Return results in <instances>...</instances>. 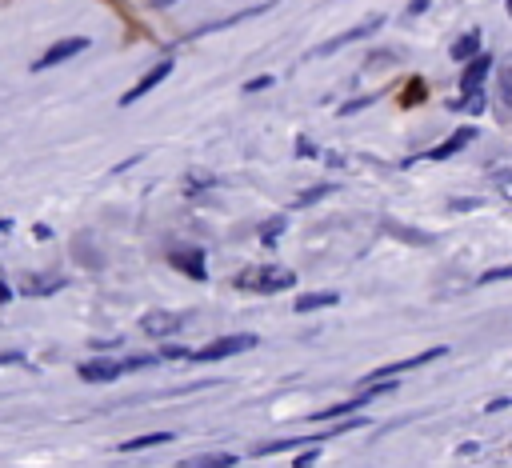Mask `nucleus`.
I'll return each instance as SVG.
<instances>
[{
	"label": "nucleus",
	"mask_w": 512,
	"mask_h": 468,
	"mask_svg": "<svg viewBox=\"0 0 512 468\" xmlns=\"http://www.w3.org/2000/svg\"><path fill=\"white\" fill-rule=\"evenodd\" d=\"M248 348H256V336L240 332V336L212 340L204 348H160V356L164 360H224V356H236V352H248Z\"/></svg>",
	"instance_id": "obj_1"
},
{
	"label": "nucleus",
	"mask_w": 512,
	"mask_h": 468,
	"mask_svg": "<svg viewBox=\"0 0 512 468\" xmlns=\"http://www.w3.org/2000/svg\"><path fill=\"white\" fill-rule=\"evenodd\" d=\"M292 284H296V272L284 264H260V268H244L236 276V288H248V292H280Z\"/></svg>",
	"instance_id": "obj_2"
},
{
	"label": "nucleus",
	"mask_w": 512,
	"mask_h": 468,
	"mask_svg": "<svg viewBox=\"0 0 512 468\" xmlns=\"http://www.w3.org/2000/svg\"><path fill=\"white\" fill-rule=\"evenodd\" d=\"M144 364H152V356H128V360L92 356V360H84L76 372H80V380H88V384H108V380H116L120 372H132V368H144Z\"/></svg>",
	"instance_id": "obj_3"
},
{
	"label": "nucleus",
	"mask_w": 512,
	"mask_h": 468,
	"mask_svg": "<svg viewBox=\"0 0 512 468\" xmlns=\"http://www.w3.org/2000/svg\"><path fill=\"white\" fill-rule=\"evenodd\" d=\"M88 48V40L84 36H68V40H56L40 60H32V72H44V68H52V64H64V60H72V56H80Z\"/></svg>",
	"instance_id": "obj_4"
},
{
	"label": "nucleus",
	"mask_w": 512,
	"mask_h": 468,
	"mask_svg": "<svg viewBox=\"0 0 512 468\" xmlns=\"http://www.w3.org/2000/svg\"><path fill=\"white\" fill-rule=\"evenodd\" d=\"M168 264H172L176 272L192 276V280H204V276H208V268H204V252H200V248H172V252H168Z\"/></svg>",
	"instance_id": "obj_5"
},
{
	"label": "nucleus",
	"mask_w": 512,
	"mask_h": 468,
	"mask_svg": "<svg viewBox=\"0 0 512 468\" xmlns=\"http://www.w3.org/2000/svg\"><path fill=\"white\" fill-rule=\"evenodd\" d=\"M488 72H492V56L476 52V56L464 64V72H460V92H464V96L480 92V84H484V76H488Z\"/></svg>",
	"instance_id": "obj_6"
},
{
	"label": "nucleus",
	"mask_w": 512,
	"mask_h": 468,
	"mask_svg": "<svg viewBox=\"0 0 512 468\" xmlns=\"http://www.w3.org/2000/svg\"><path fill=\"white\" fill-rule=\"evenodd\" d=\"M168 72H172V60H160V64H152V68H148V72H144V76H140V80H136V84H132V88L120 96V104L128 108L132 100H140V96H144V92H152V88H156V84H160Z\"/></svg>",
	"instance_id": "obj_7"
},
{
	"label": "nucleus",
	"mask_w": 512,
	"mask_h": 468,
	"mask_svg": "<svg viewBox=\"0 0 512 468\" xmlns=\"http://www.w3.org/2000/svg\"><path fill=\"white\" fill-rule=\"evenodd\" d=\"M444 352H448V348H428V352H420V356H408V360L384 364V368L368 372V376H364V384H368V380H384V376H400V372H412V368H420V364H428V360H436V356H444Z\"/></svg>",
	"instance_id": "obj_8"
},
{
	"label": "nucleus",
	"mask_w": 512,
	"mask_h": 468,
	"mask_svg": "<svg viewBox=\"0 0 512 468\" xmlns=\"http://www.w3.org/2000/svg\"><path fill=\"white\" fill-rule=\"evenodd\" d=\"M384 20L380 16H372V20H364V24H356V28H348V32H340L336 40H328V44H320L316 48V56H328V52H336V48H344V44H352V40H364V36H372L376 28H380Z\"/></svg>",
	"instance_id": "obj_9"
},
{
	"label": "nucleus",
	"mask_w": 512,
	"mask_h": 468,
	"mask_svg": "<svg viewBox=\"0 0 512 468\" xmlns=\"http://www.w3.org/2000/svg\"><path fill=\"white\" fill-rule=\"evenodd\" d=\"M472 136H476V128H456V132H452V136H448L444 144L428 148L424 156H428V160H448V156H456V152H460L464 144H472Z\"/></svg>",
	"instance_id": "obj_10"
},
{
	"label": "nucleus",
	"mask_w": 512,
	"mask_h": 468,
	"mask_svg": "<svg viewBox=\"0 0 512 468\" xmlns=\"http://www.w3.org/2000/svg\"><path fill=\"white\" fill-rule=\"evenodd\" d=\"M176 328H184V316H176V312H152V316H144V332L148 336H164V332H176Z\"/></svg>",
	"instance_id": "obj_11"
},
{
	"label": "nucleus",
	"mask_w": 512,
	"mask_h": 468,
	"mask_svg": "<svg viewBox=\"0 0 512 468\" xmlns=\"http://www.w3.org/2000/svg\"><path fill=\"white\" fill-rule=\"evenodd\" d=\"M232 464H236V456H232V452H200V456L180 460L176 468H232Z\"/></svg>",
	"instance_id": "obj_12"
},
{
	"label": "nucleus",
	"mask_w": 512,
	"mask_h": 468,
	"mask_svg": "<svg viewBox=\"0 0 512 468\" xmlns=\"http://www.w3.org/2000/svg\"><path fill=\"white\" fill-rule=\"evenodd\" d=\"M476 52H480V32H476V28H472V32H464V36L452 44V60H460V64H468Z\"/></svg>",
	"instance_id": "obj_13"
},
{
	"label": "nucleus",
	"mask_w": 512,
	"mask_h": 468,
	"mask_svg": "<svg viewBox=\"0 0 512 468\" xmlns=\"http://www.w3.org/2000/svg\"><path fill=\"white\" fill-rule=\"evenodd\" d=\"M336 304V292H304L296 300V312H316V308H332Z\"/></svg>",
	"instance_id": "obj_14"
},
{
	"label": "nucleus",
	"mask_w": 512,
	"mask_h": 468,
	"mask_svg": "<svg viewBox=\"0 0 512 468\" xmlns=\"http://www.w3.org/2000/svg\"><path fill=\"white\" fill-rule=\"evenodd\" d=\"M168 440H172V432H148V436H132V440H124L120 452H144V448H152V444H168Z\"/></svg>",
	"instance_id": "obj_15"
},
{
	"label": "nucleus",
	"mask_w": 512,
	"mask_h": 468,
	"mask_svg": "<svg viewBox=\"0 0 512 468\" xmlns=\"http://www.w3.org/2000/svg\"><path fill=\"white\" fill-rule=\"evenodd\" d=\"M60 284H64L60 276H32V280L24 284V292H28V296H44V292H56Z\"/></svg>",
	"instance_id": "obj_16"
},
{
	"label": "nucleus",
	"mask_w": 512,
	"mask_h": 468,
	"mask_svg": "<svg viewBox=\"0 0 512 468\" xmlns=\"http://www.w3.org/2000/svg\"><path fill=\"white\" fill-rule=\"evenodd\" d=\"M328 192H332V184H312L308 192H300V196H296V208H308V204H316V200H324Z\"/></svg>",
	"instance_id": "obj_17"
},
{
	"label": "nucleus",
	"mask_w": 512,
	"mask_h": 468,
	"mask_svg": "<svg viewBox=\"0 0 512 468\" xmlns=\"http://www.w3.org/2000/svg\"><path fill=\"white\" fill-rule=\"evenodd\" d=\"M284 228H288V216H272V220L260 228V240H264V244H272V240H276Z\"/></svg>",
	"instance_id": "obj_18"
},
{
	"label": "nucleus",
	"mask_w": 512,
	"mask_h": 468,
	"mask_svg": "<svg viewBox=\"0 0 512 468\" xmlns=\"http://www.w3.org/2000/svg\"><path fill=\"white\" fill-rule=\"evenodd\" d=\"M420 100H424V80H408V88H404L400 104H404V108H412V104H420Z\"/></svg>",
	"instance_id": "obj_19"
},
{
	"label": "nucleus",
	"mask_w": 512,
	"mask_h": 468,
	"mask_svg": "<svg viewBox=\"0 0 512 468\" xmlns=\"http://www.w3.org/2000/svg\"><path fill=\"white\" fill-rule=\"evenodd\" d=\"M212 184H216L212 176L196 172V176H188V180H184V192H188V196H200V192H204V188H212Z\"/></svg>",
	"instance_id": "obj_20"
},
{
	"label": "nucleus",
	"mask_w": 512,
	"mask_h": 468,
	"mask_svg": "<svg viewBox=\"0 0 512 468\" xmlns=\"http://www.w3.org/2000/svg\"><path fill=\"white\" fill-rule=\"evenodd\" d=\"M496 280H512V264H504V268H488L476 284H496Z\"/></svg>",
	"instance_id": "obj_21"
},
{
	"label": "nucleus",
	"mask_w": 512,
	"mask_h": 468,
	"mask_svg": "<svg viewBox=\"0 0 512 468\" xmlns=\"http://www.w3.org/2000/svg\"><path fill=\"white\" fill-rule=\"evenodd\" d=\"M388 232H396V236H404V240H416V244H428L432 236H424V232H412V228H392L388 224Z\"/></svg>",
	"instance_id": "obj_22"
},
{
	"label": "nucleus",
	"mask_w": 512,
	"mask_h": 468,
	"mask_svg": "<svg viewBox=\"0 0 512 468\" xmlns=\"http://www.w3.org/2000/svg\"><path fill=\"white\" fill-rule=\"evenodd\" d=\"M316 456H320V444H312L308 452H300V456H296V468H312V464H316Z\"/></svg>",
	"instance_id": "obj_23"
},
{
	"label": "nucleus",
	"mask_w": 512,
	"mask_h": 468,
	"mask_svg": "<svg viewBox=\"0 0 512 468\" xmlns=\"http://www.w3.org/2000/svg\"><path fill=\"white\" fill-rule=\"evenodd\" d=\"M268 84H272V76H256V80L244 84V92H260V88H268Z\"/></svg>",
	"instance_id": "obj_24"
},
{
	"label": "nucleus",
	"mask_w": 512,
	"mask_h": 468,
	"mask_svg": "<svg viewBox=\"0 0 512 468\" xmlns=\"http://www.w3.org/2000/svg\"><path fill=\"white\" fill-rule=\"evenodd\" d=\"M364 104H372V96H360V100H348V104H344V108H340V112H344V116H348V112H360V108H364Z\"/></svg>",
	"instance_id": "obj_25"
},
{
	"label": "nucleus",
	"mask_w": 512,
	"mask_h": 468,
	"mask_svg": "<svg viewBox=\"0 0 512 468\" xmlns=\"http://www.w3.org/2000/svg\"><path fill=\"white\" fill-rule=\"evenodd\" d=\"M480 108H484V96H480V92H472V96H468V112H480Z\"/></svg>",
	"instance_id": "obj_26"
},
{
	"label": "nucleus",
	"mask_w": 512,
	"mask_h": 468,
	"mask_svg": "<svg viewBox=\"0 0 512 468\" xmlns=\"http://www.w3.org/2000/svg\"><path fill=\"white\" fill-rule=\"evenodd\" d=\"M504 100H508V104H512V68H508V72H504Z\"/></svg>",
	"instance_id": "obj_27"
},
{
	"label": "nucleus",
	"mask_w": 512,
	"mask_h": 468,
	"mask_svg": "<svg viewBox=\"0 0 512 468\" xmlns=\"http://www.w3.org/2000/svg\"><path fill=\"white\" fill-rule=\"evenodd\" d=\"M428 4H432V0H412V4H408V12H424Z\"/></svg>",
	"instance_id": "obj_28"
},
{
	"label": "nucleus",
	"mask_w": 512,
	"mask_h": 468,
	"mask_svg": "<svg viewBox=\"0 0 512 468\" xmlns=\"http://www.w3.org/2000/svg\"><path fill=\"white\" fill-rule=\"evenodd\" d=\"M16 360H24V356H20V352H4V356H0V364H16Z\"/></svg>",
	"instance_id": "obj_29"
},
{
	"label": "nucleus",
	"mask_w": 512,
	"mask_h": 468,
	"mask_svg": "<svg viewBox=\"0 0 512 468\" xmlns=\"http://www.w3.org/2000/svg\"><path fill=\"white\" fill-rule=\"evenodd\" d=\"M8 228H12V220H4V216H0V232H8Z\"/></svg>",
	"instance_id": "obj_30"
},
{
	"label": "nucleus",
	"mask_w": 512,
	"mask_h": 468,
	"mask_svg": "<svg viewBox=\"0 0 512 468\" xmlns=\"http://www.w3.org/2000/svg\"><path fill=\"white\" fill-rule=\"evenodd\" d=\"M8 296H12V292H8V288H4V284H0V300H8Z\"/></svg>",
	"instance_id": "obj_31"
},
{
	"label": "nucleus",
	"mask_w": 512,
	"mask_h": 468,
	"mask_svg": "<svg viewBox=\"0 0 512 468\" xmlns=\"http://www.w3.org/2000/svg\"><path fill=\"white\" fill-rule=\"evenodd\" d=\"M504 4H508V16H512V0H504Z\"/></svg>",
	"instance_id": "obj_32"
}]
</instances>
